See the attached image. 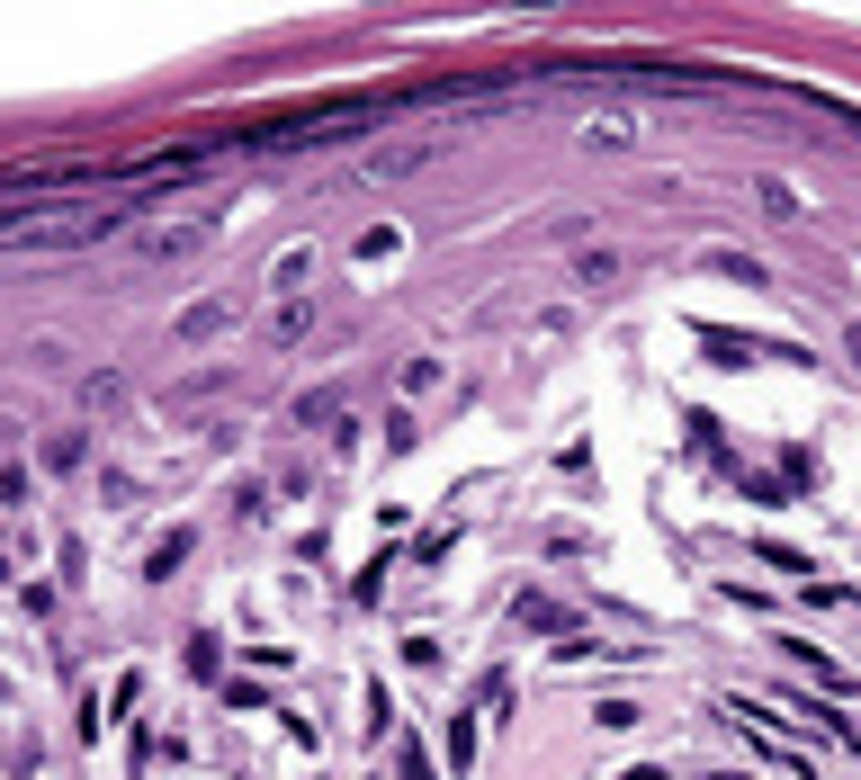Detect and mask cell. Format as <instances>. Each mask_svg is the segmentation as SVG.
<instances>
[{
    "instance_id": "1",
    "label": "cell",
    "mask_w": 861,
    "mask_h": 780,
    "mask_svg": "<svg viewBox=\"0 0 861 780\" xmlns=\"http://www.w3.org/2000/svg\"><path fill=\"white\" fill-rule=\"evenodd\" d=\"M574 279H583V288H602V279H620V260H611V251H583V260H574Z\"/></svg>"
}]
</instances>
